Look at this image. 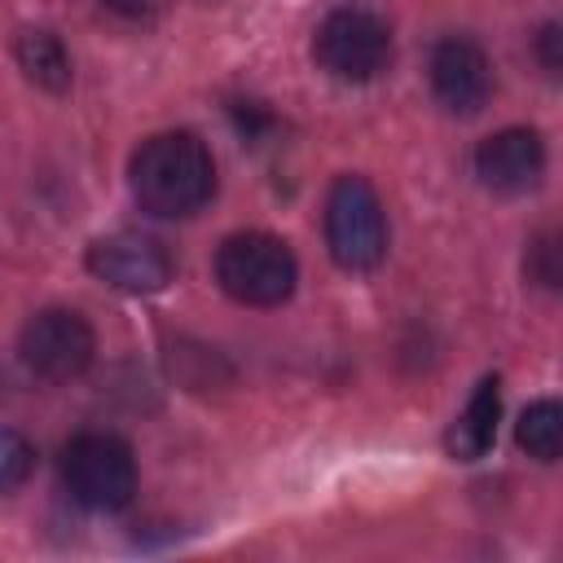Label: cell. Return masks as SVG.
Wrapping results in <instances>:
<instances>
[{"instance_id":"6da1fadb","label":"cell","mask_w":563,"mask_h":563,"mask_svg":"<svg viewBox=\"0 0 563 563\" xmlns=\"http://www.w3.org/2000/svg\"><path fill=\"white\" fill-rule=\"evenodd\" d=\"M128 185L141 211L158 220L198 216L216 194V158L194 132H154L128 163Z\"/></svg>"},{"instance_id":"7a4b0ae2","label":"cell","mask_w":563,"mask_h":563,"mask_svg":"<svg viewBox=\"0 0 563 563\" xmlns=\"http://www.w3.org/2000/svg\"><path fill=\"white\" fill-rule=\"evenodd\" d=\"M216 282L229 299L246 308H277L295 295L299 260L277 233H264V229L229 233L216 246Z\"/></svg>"},{"instance_id":"3957f363","label":"cell","mask_w":563,"mask_h":563,"mask_svg":"<svg viewBox=\"0 0 563 563\" xmlns=\"http://www.w3.org/2000/svg\"><path fill=\"white\" fill-rule=\"evenodd\" d=\"M62 484L84 510L114 515L136 497V457L128 440L110 431H84L62 449Z\"/></svg>"},{"instance_id":"277c9868","label":"cell","mask_w":563,"mask_h":563,"mask_svg":"<svg viewBox=\"0 0 563 563\" xmlns=\"http://www.w3.org/2000/svg\"><path fill=\"white\" fill-rule=\"evenodd\" d=\"M325 251L339 268L365 273L387 255L383 198L365 176H339L325 194Z\"/></svg>"},{"instance_id":"5b68a950","label":"cell","mask_w":563,"mask_h":563,"mask_svg":"<svg viewBox=\"0 0 563 563\" xmlns=\"http://www.w3.org/2000/svg\"><path fill=\"white\" fill-rule=\"evenodd\" d=\"M312 57L339 84H369L391 62V26L369 9H330L312 35Z\"/></svg>"},{"instance_id":"8992f818","label":"cell","mask_w":563,"mask_h":563,"mask_svg":"<svg viewBox=\"0 0 563 563\" xmlns=\"http://www.w3.org/2000/svg\"><path fill=\"white\" fill-rule=\"evenodd\" d=\"M22 365L44 383L79 378L97 356V334L84 312L75 308H40L18 334Z\"/></svg>"},{"instance_id":"52a82bcc","label":"cell","mask_w":563,"mask_h":563,"mask_svg":"<svg viewBox=\"0 0 563 563\" xmlns=\"http://www.w3.org/2000/svg\"><path fill=\"white\" fill-rule=\"evenodd\" d=\"M88 273L97 282L123 290V295H154L172 282L176 264L158 238L119 229V233H106L88 246Z\"/></svg>"},{"instance_id":"ba28073f","label":"cell","mask_w":563,"mask_h":563,"mask_svg":"<svg viewBox=\"0 0 563 563\" xmlns=\"http://www.w3.org/2000/svg\"><path fill=\"white\" fill-rule=\"evenodd\" d=\"M427 75H431L435 101H440L449 114H475V110H484V101H488V92H493L488 57H484V48H479L475 40H466V35H444V40L431 48Z\"/></svg>"},{"instance_id":"9c48e42d","label":"cell","mask_w":563,"mask_h":563,"mask_svg":"<svg viewBox=\"0 0 563 563\" xmlns=\"http://www.w3.org/2000/svg\"><path fill=\"white\" fill-rule=\"evenodd\" d=\"M545 172V141L537 128H501L479 141L475 150V176L493 194H523Z\"/></svg>"},{"instance_id":"30bf717a","label":"cell","mask_w":563,"mask_h":563,"mask_svg":"<svg viewBox=\"0 0 563 563\" xmlns=\"http://www.w3.org/2000/svg\"><path fill=\"white\" fill-rule=\"evenodd\" d=\"M497 418H501V383L488 374V378L475 383L471 400H466L462 413L453 418L449 440H444L449 453H453L457 462H475V457H484V453L493 449V440H497Z\"/></svg>"},{"instance_id":"8fae6325","label":"cell","mask_w":563,"mask_h":563,"mask_svg":"<svg viewBox=\"0 0 563 563\" xmlns=\"http://www.w3.org/2000/svg\"><path fill=\"white\" fill-rule=\"evenodd\" d=\"M13 57H18V70L35 88H44V92H66L70 88V75L75 70H70V53H66V44H62L57 31H44V26L18 31Z\"/></svg>"},{"instance_id":"7c38bea8","label":"cell","mask_w":563,"mask_h":563,"mask_svg":"<svg viewBox=\"0 0 563 563\" xmlns=\"http://www.w3.org/2000/svg\"><path fill=\"white\" fill-rule=\"evenodd\" d=\"M515 440H519V449L528 457L554 462L559 449H563V409H559V400H550V396L545 400H532L519 413V422H515Z\"/></svg>"},{"instance_id":"4fadbf2b","label":"cell","mask_w":563,"mask_h":563,"mask_svg":"<svg viewBox=\"0 0 563 563\" xmlns=\"http://www.w3.org/2000/svg\"><path fill=\"white\" fill-rule=\"evenodd\" d=\"M31 471H35L31 440L18 435V431H9V427H0V497L13 493V488H22Z\"/></svg>"},{"instance_id":"5bb4252c","label":"cell","mask_w":563,"mask_h":563,"mask_svg":"<svg viewBox=\"0 0 563 563\" xmlns=\"http://www.w3.org/2000/svg\"><path fill=\"white\" fill-rule=\"evenodd\" d=\"M528 277L550 286V290L559 286V238L554 233L532 238V246H528Z\"/></svg>"},{"instance_id":"9a60e30c","label":"cell","mask_w":563,"mask_h":563,"mask_svg":"<svg viewBox=\"0 0 563 563\" xmlns=\"http://www.w3.org/2000/svg\"><path fill=\"white\" fill-rule=\"evenodd\" d=\"M559 40H563V35H559V26H554V22H545V26H541V35H537V53H541V66H545L550 75L563 66V57H559Z\"/></svg>"},{"instance_id":"2e32d148","label":"cell","mask_w":563,"mask_h":563,"mask_svg":"<svg viewBox=\"0 0 563 563\" xmlns=\"http://www.w3.org/2000/svg\"><path fill=\"white\" fill-rule=\"evenodd\" d=\"M110 13H119V18H128V22H145L154 9H158V0H101Z\"/></svg>"}]
</instances>
